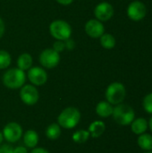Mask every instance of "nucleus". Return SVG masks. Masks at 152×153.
Masks as SVG:
<instances>
[{"mask_svg":"<svg viewBox=\"0 0 152 153\" xmlns=\"http://www.w3.org/2000/svg\"><path fill=\"white\" fill-rule=\"evenodd\" d=\"M30 153H49V152L43 148H33Z\"/></svg>","mask_w":152,"mask_h":153,"instance_id":"nucleus-29","label":"nucleus"},{"mask_svg":"<svg viewBox=\"0 0 152 153\" xmlns=\"http://www.w3.org/2000/svg\"><path fill=\"white\" fill-rule=\"evenodd\" d=\"M81 120V113L78 108L69 107L65 108L57 117V123L60 127L65 129L74 128Z\"/></svg>","mask_w":152,"mask_h":153,"instance_id":"nucleus-2","label":"nucleus"},{"mask_svg":"<svg viewBox=\"0 0 152 153\" xmlns=\"http://www.w3.org/2000/svg\"><path fill=\"white\" fill-rule=\"evenodd\" d=\"M2 81L4 85L8 89H20L25 83L26 74L24 71L19 68H11L4 74Z\"/></svg>","mask_w":152,"mask_h":153,"instance_id":"nucleus-1","label":"nucleus"},{"mask_svg":"<svg viewBox=\"0 0 152 153\" xmlns=\"http://www.w3.org/2000/svg\"><path fill=\"white\" fill-rule=\"evenodd\" d=\"M12 62L11 55L5 50H0V69H6Z\"/></svg>","mask_w":152,"mask_h":153,"instance_id":"nucleus-22","label":"nucleus"},{"mask_svg":"<svg viewBox=\"0 0 152 153\" xmlns=\"http://www.w3.org/2000/svg\"><path fill=\"white\" fill-rule=\"evenodd\" d=\"M148 122L143 117H139L134 119L131 123V129L135 134H144L148 129Z\"/></svg>","mask_w":152,"mask_h":153,"instance_id":"nucleus-13","label":"nucleus"},{"mask_svg":"<svg viewBox=\"0 0 152 153\" xmlns=\"http://www.w3.org/2000/svg\"><path fill=\"white\" fill-rule=\"evenodd\" d=\"M49 32L56 40L65 41L71 38L72 27L64 20H56L49 25Z\"/></svg>","mask_w":152,"mask_h":153,"instance_id":"nucleus-5","label":"nucleus"},{"mask_svg":"<svg viewBox=\"0 0 152 153\" xmlns=\"http://www.w3.org/2000/svg\"><path fill=\"white\" fill-rule=\"evenodd\" d=\"M107 101L112 105H117L124 101L126 96V90L123 83L115 82L110 83L106 90Z\"/></svg>","mask_w":152,"mask_h":153,"instance_id":"nucleus-4","label":"nucleus"},{"mask_svg":"<svg viewBox=\"0 0 152 153\" xmlns=\"http://www.w3.org/2000/svg\"><path fill=\"white\" fill-rule=\"evenodd\" d=\"M3 134H2V133L0 132V145H1V143H2V142H3Z\"/></svg>","mask_w":152,"mask_h":153,"instance_id":"nucleus-32","label":"nucleus"},{"mask_svg":"<svg viewBox=\"0 0 152 153\" xmlns=\"http://www.w3.org/2000/svg\"><path fill=\"white\" fill-rule=\"evenodd\" d=\"M4 30H5V26H4V22L2 20V18H0V39L3 37L4 33Z\"/></svg>","mask_w":152,"mask_h":153,"instance_id":"nucleus-28","label":"nucleus"},{"mask_svg":"<svg viewBox=\"0 0 152 153\" xmlns=\"http://www.w3.org/2000/svg\"><path fill=\"white\" fill-rule=\"evenodd\" d=\"M138 145L141 149L151 152L152 151V135L148 134H140L137 140Z\"/></svg>","mask_w":152,"mask_h":153,"instance_id":"nucleus-18","label":"nucleus"},{"mask_svg":"<svg viewBox=\"0 0 152 153\" xmlns=\"http://www.w3.org/2000/svg\"><path fill=\"white\" fill-rule=\"evenodd\" d=\"M32 63H33L32 57L28 53H23V54L20 55L19 57H18V59H17L18 68L21 69V70H22V71L29 70L31 67Z\"/></svg>","mask_w":152,"mask_h":153,"instance_id":"nucleus-17","label":"nucleus"},{"mask_svg":"<svg viewBox=\"0 0 152 153\" xmlns=\"http://www.w3.org/2000/svg\"><path fill=\"white\" fill-rule=\"evenodd\" d=\"M142 105H143L144 110H145L147 113L152 114V92L151 93L147 94V95L144 97Z\"/></svg>","mask_w":152,"mask_h":153,"instance_id":"nucleus-23","label":"nucleus"},{"mask_svg":"<svg viewBox=\"0 0 152 153\" xmlns=\"http://www.w3.org/2000/svg\"><path fill=\"white\" fill-rule=\"evenodd\" d=\"M114 7L108 2H101L96 5L94 9V15L97 20L100 22H107L114 15Z\"/></svg>","mask_w":152,"mask_h":153,"instance_id":"nucleus-10","label":"nucleus"},{"mask_svg":"<svg viewBox=\"0 0 152 153\" xmlns=\"http://www.w3.org/2000/svg\"><path fill=\"white\" fill-rule=\"evenodd\" d=\"M144 153H152V151H151V152H144Z\"/></svg>","mask_w":152,"mask_h":153,"instance_id":"nucleus-33","label":"nucleus"},{"mask_svg":"<svg viewBox=\"0 0 152 153\" xmlns=\"http://www.w3.org/2000/svg\"><path fill=\"white\" fill-rule=\"evenodd\" d=\"M23 143L28 148H35L39 143V134L34 130H28L23 134Z\"/></svg>","mask_w":152,"mask_h":153,"instance_id":"nucleus-16","label":"nucleus"},{"mask_svg":"<svg viewBox=\"0 0 152 153\" xmlns=\"http://www.w3.org/2000/svg\"><path fill=\"white\" fill-rule=\"evenodd\" d=\"M13 153H28V150L23 146H17L13 148Z\"/></svg>","mask_w":152,"mask_h":153,"instance_id":"nucleus-27","label":"nucleus"},{"mask_svg":"<svg viewBox=\"0 0 152 153\" xmlns=\"http://www.w3.org/2000/svg\"><path fill=\"white\" fill-rule=\"evenodd\" d=\"M113 118L120 126H129L134 120L135 113L132 107L126 104H117L113 109Z\"/></svg>","mask_w":152,"mask_h":153,"instance_id":"nucleus-3","label":"nucleus"},{"mask_svg":"<svg viewBox=\"0 0 152 153\" xmlns=\"http://www.w3.org/2000/svg\"><path fill=\"white\" fill-rule=\"evenodd\" d=\"M149 126H150V129H151V131L152 132V117H151L150 121H149Z\"/></svg>","mask_w":152,"mask_h":153,"instance_id":"nucleus-31","label":"nucleus"},{"mask_svg":"<svg viewBox=\"0 0 152 153\" xmlns=\"http://www.w3.org/2000/svg\"><path fill=\"white\" fill-rule=\"evenodd\" d=\"M113 106L108 101H100L96 107V113L100 117H108L113 114Z\"/></svg>","mask_w":152,"mask_h":153,"instance_id":"nucleus-15","label":"nucleus"},{"mask_svg":"<svg viewBox=\"0 0 152 153\" xmlns=\"http://www.w3.org/2000/svg\"><path fill=\"white\" fill-rule=\"evenodd\" d=\"M65 48H67L68 50H72L74 48V46H75L74 41L73 39H71V38L66 39V40H65Z\"/></svg>","mask_w":152,"mask_h":153,"instance_id":"nucleus-26","label":"nucleus"},{"mask_svg":"<svg viewBox=\"0 0 152 153\" xmlns=\"http://www.w3.org/2000/svg\"><path fill=\"white\" fill-rule=\"evenodd\" d=\"M20 98L24 104L28 106H33L38 102L39 94L34 85L27 84L21 88Z\"/></svg>","mask_w":152,"mask_h":153,"instance_id":"nucleus-8","label":"nucleus"},{"mask_svg":"<svg viewBox=\"0 0 152 153\" xmlns=\"http://www.w3.org/2000/svg\"><path fill=\"white\" fill-rule=\"evenodd\" d=\"M28 79L32 83V85L35 86H41L45 84L47 81V72L39 67V66H34L30 67L28 70Z\"/></svg>","mask_w":152,"mask_h":153,"instance_id":"nucleus-11","label":"nucleus"},{"mask_svg":"<svg viewBox=\"0 0 152 153\" xmlns=\"http://www.w3.org/2000/svg\"><path fill=\"white\" fill-rule=\"evenodd\" d=\"M56 1L57 3L63 4V5H68V4H71L73 2V0H56Z\"/></svg>","mask_w":152,"mask_h":153,"instance_id":"nucleus-30","label":"nucleus"},{"mask_svg":"<svg viewBox=\"0 0 152 153\" xmlns=\"http://www.w3.org/2000/svg\"><path fill=\"white\" fill-rule=\"evenodd\" d=\"M3 137L11 143H16L22 136V126L15 122L8 123L3 130Z\"/></svg>","mask_w":152,"mask_h":153,"instance_id":"nucleus-9","label":"nucleus"},{"mask_svg":"<svg viewBox=\"0 0 152 153\" xmlns=\"http://www.w3.org/2000/svg\"><path fill=\"white\" fill-rule=\"evenodd\" d=\"M46 135L51 141L57 140L60 137V135H61L60 126L58 124H55V123L49 125L47 126V130H46Z\"/></svg>","mask_w":152,"mask_h":153,"instance_id":"nucleus-19","label":"nucleus"},{"mask_svg":"<svg viewBox=\"0 0 152 153\" xmlns=\"http://www.w3.org/2000/svg\"><path fill=\"white\" fill-rule=\"evenodd\" d=\"M0 153H13V147L9 144L0 145Z\"/></svg>","mask_w":152,"mask_h":153,"instance_id":"nucleus-25","label":"nucleus"},{"mask_svg":"<svg viewBox=\"0 0 152 153\" xmlns=\"http://www.w3.org/2000/svg\"><path fill=\"white\" fill-rule=\"evenodd\" d=\"M127 16L133 22L143 20L147 14V7L144 3L139 0H134L129 4L126 10Z\"/></svg>","mask_w":152,"mask_h":153,"instance_id":"nucleus-6","label":"nucleus"},{"mask_svg":"<svg viewBox=\"0 0 152 153\" xmlns=\"http://www.w3.org/2000/svg\"><path fill=\"white\" fill-rule=\"evenodd\" d=\"M65 48V41H62V40H56L53 45V49L58 53L64 51Z\"/></svg>","mask_w":152,"mask_h":153,"instance_id":"nucleus-24","label":"nucleus"},{"mask_svg":"<svg viewBox=\"0 0 152 153\" xmlns=\"http://www.w3.org/2000/svg\"><path fill=\"white\" fill-rule=\"evenodd\" d=\"M90 136V135L89 131H87V130H78L73 134L72 139L76 143H84L89 140Z\"/></svg>","mask_w":152,"mask_h":153,"instance_id":"nucleus-21","label":"nucleus"},{"mask_svg":"<svg viewBox=\"0 0 152 153\" xmlns=\"http://www.w3.org/2000/svg\"><path fill=\"white\" fill-rule=\"evenodd\" d=\"M106 130L105 123L100 120H96L92 122L89 126V133L90 135L93 138H99L103 134V133Z\"/></svg>","mask_w":152,"mask_h":153,"instance_id":"nucleus-14","label":"nucleus"},{"mask_svg":"<svg viewBox=\"0 0 152 153\" xmlns=\"http://www.w3.org/2000/svg\"><path fill=\"white\" fill-rule=\"evenodd\" d=\"M100 45L106 49H112L116 46V39L110 33H104L100 38Z\"/></svg>","mask_w":152,"mask_h":153,"instance_id":"nucleus-20","label":"nucleus"},{"mask_svg":"<svg viewBox=\"0 0 152 153\" xmlns=\"http://www.w3.org/2000/svg\"><path fill=\"white\" fill-rule=\"evenodd\" d=\"M60 62V55L53 48H46L39 55L40 65L47 69L56 67Z\"/></svg>","mask_w":152,"mask_h":153,"instance_id":"nucleus-7","label":"nucleus"},{"mask_svg":"<svg viewBox=\"0 0 152 153\" xmlns=\"http://www.w3.org/2000/svg\"><path fill=\"white\" fill-rule=\"evenodd\" d=\"M85 32L93 39L100 38L105 33V27L102 22L97 19H90L85 24Z\"/></svg>","mask_w":152,"mask_h":153,"instance_id":"nucleus-12","label":"nucleus"}]
</instances>
